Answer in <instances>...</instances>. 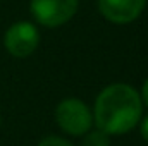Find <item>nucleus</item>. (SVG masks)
<instances>
[{
	"label": "nucleus",
	"mask_w": 148,
	"mask_h": 146,
	"mask_svg": "<svg viewBox=\"0 0 148 146\" xmlns=\"http://www.w3.org/2000/svg\"><path fill=\"white\" fill-rule=\"evenodd\" d=\"M79 0H31L29 12L38 24L59 28L76 16Z\"/></svg>",
	"instance_id": "7ed1b4c3"
},
{
	"label": "nucleus",
	"mask_w": 148,
	"mask_h": 146,
	"mask_svg": "<svg viewBox=\"0 0 148 146\" xmlns=\"http://www.w3.org/2000/svg\"><path fill=\"white\" fill-rule=\"evenodd\" d=\"M36 146H74V145L69 139L62 138V136H47Z\"/></svg>",
	"instance_id": "0eeeda50"
},
{
	"label": "nucleus",
	"mask_w": 148,
	"mask_h": 146,
	"mask_svg": "<svg viewBox=\"0 0 148 146\" xmlns=\"http://www.w3.org/2000/svg\"><path fill=\"white\" fill-rule=\"evenodd\" d=\"M140 96H141L143 105H147L148 107V77L145 79V83H143V86H141V93H140Z\"/></svg>",
	"instance_id": "1a4fd4ad"
},
{
	"label": "nucleus",
	"mask_w": 148,
	"mask_h": 146,
	"mask_svg": "<svg viewBox=\"0 0 148 146\" xmlns=\"http://www.w3.org/2000/svg\"><path fill=\"white\" fill-rule=\"evenodd\" d=\"M55 122L69 136H84L93 127V112L81 98H64L55 107Z\"/></svg>",
	"instance_id": "f03ea898"
},
{
	"label": "nucleus",
	"mask_w": 148,
	"mask_h": 146,
	"mask_svg": "<svg viewBox=\"0 0 148 146\" xmlns=\"http://www.w3.org/2000/svg\"><path fill=\"white\" fill-rule=\"evenodd\" d=\"M93 124L109 136H121L133 131L143 117L140 91L126 83L105 86L93 105Z\"/></svg>",
	"instance_id": "f257e3e1"
},
{
	"label": "nucleus",
	"mask_w": 148,
	"mask_h": 146,
	"mask_svg": "<svg viewBox=\"0 0 148 146\" xmlns=\"http://www.w3.org/2000/svg\"><path fill=\"white\" fill-rule=\"evenodd\" d=\"M0 122H2V115H0Z\"/></svg>",
	"instance_id": "9d476101"
},
{
	"label": "nucleus",
	"mask_w": 148,
	"mask_h": 146,
	"mask_svg": "<svg viewBox=\"0 0 148 146\" xmlns=\"http://www.w3.org/2000/svg\"><path fill=\"white\" fill-rule=\"evenodd\" d=\"M81 146H110V136L102 129H90L83 136Z\"/></svg>",
	"instance_id": "423d86ee"
},
{
	"label": "nucleus",
	"mask_w": 148,
	"mask_h": 146,
	"mask_svg": "<svg viewBox=\"0 0 148 146\" xmlns=\"http://www.w3.org/2000/svg\"><path fill=\"white\" fill-rule=\"evenodd\" d=\"M40 45V31L29 21H17L3 35L5 50L16 59H26L35 53Z\"/></svg>",
	"instance_id": "20e7f679"
},
{
	"label": "nucleus",
	"mask_w": 148,
	"mask_h": 146,
	"mask_svg": "<svg viewBox=\"0 0 148 146\" xmlns=\"http://www.w3.org/2000/svg\"><path fill=\"white\" fill-rule=\"evenodd\" d=\"M140 132H141V138L145 139L148 143V115H145V117H141V120H140Z\"/></svg>",
	"instance_id": "6e6552de"
},
{
	"label": "nucleus",
	"mask_w": 148,
	"mask_h": 146,
	"mask_svg": "<svg viewBox=\"0 0 148 146\" xmlns=\"http://www.w3.org/2000/svg\"><path fill=\"white\" fill-rule=\"evenodd\" d=\"M148 0H98V10L105 21L112 24H129L136 21L145 7Z\"/></svg>",
	"instance_id": "39448f33"
}]
</instances>
